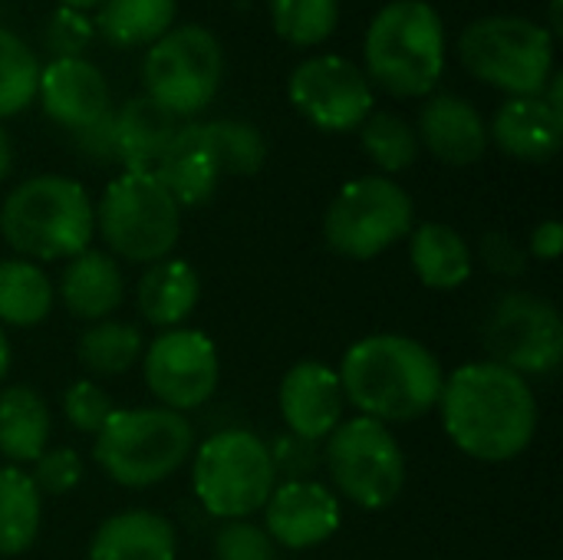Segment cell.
<instances>
[{"label":"cell","mask_w":563,"mask_h":560,"mask_svg":"<svg viewBox=\"0 0 563 560\" xmlns=\"http://www.w3.org/2000/svg\"><path fill=\"white\" fill-rule=\"evenodd\" d=\"M30 479L40 495H69L82 479V459L76 449H46L33 462Z\"/></svg>","instance_id":"cell-38"},{"label":"cell","mask_w":563,"mask_h":560,"mask_svg":"<svg viewBox=\"0 0 563 560\" xmlns=\"http://www.w3.org/2000/svg\"><path fill=\"white\" fill-rule=\"evenodd\" d=\"M40 63L36 53L7 26H0V119L23 112L36 99Z\"/></svg>","instance_id":"cell-33"},{"label":"cell","mask_w":563,"mask_h":560,"mask_svg":"<svg viewBox=\"0 0 563 560\" xmlns=\"http://www.w3.org/2000/svg\"><path fill=\"white\" fill-rule=\"evenodd\" d=\"M155 178L168 188L178 208H201L214 198L224 172L205 135V122L178 125L172 145L155 165Z\"/></svg>","instance_id":"cell-19"},{"label":"cell","mask_w":563,"mask_h":560,"mask_svg":"<svg viewBox=\"0 0 563 560\" xmlns=\"http://www.w3.org/2000/svg\"><path fill=\"white\" fill-rule=\"evenodd\" d=\"M551 36H558L563 33V17H561V0H551Z\"/></svg>","instance_id":"cell-45"},{"label":"cell","mask_w":563,"mask_h":560,"mask_svg":"<svg viewBox=\"0 0 563 560\" xmlns=\"http://www.w3.org/2000/svg\"><path fill=\"white\" fill-rule=\"evenodd\" d=\"M191 485L214 518L247 521L277 488V459L254 432L224 429L198 446Z\"/></svg>","instance_id":"cell-8"},{"label":"cell","mask_w":563,"mask_h":560,"mask_svg":"<svg viewBox=\"0 0 563 560\" xmlns=\"http://www.w3.org/2000/svg\"><path fill=\"white\" fill-rule=\"evenodd\" d=\"M346 403L383 426L416 422L439 406L445 373L435 353L402 333L356 340L336 370Z\"/></svg>","instance_id":"cell-2"},{"label":"cell","mask_w":563,"mask_h":560,"mask_svg":"<svg viewBox=\"0 0 563 560\" xmlns=\"http://www.w3.org/2000/svg\"><path fill=\"white\" fill-rule=\"evenodd\" d=\"M482 340L492 363L525 380L551 376L563 360V320L558 307L528 290H508L492 304Z\"/></svg>","instance_id":"cell-12"},{"label":"cell","mask_w":563,"mask_h":560,"mask_svg":"<svg viewBox=\"0 0 563 560\" xmlns=\"http://www.w3.org/2000/svg\"><path fill=\"white\" fill-rule=\"evenodd\" d=\"M214 560H277V545L251 521H228L214 535Z\"/></svg>","instance_id":"cell-37"},{"label":"cell","mask_w":563,"mask_h":560,"mask_svg":"<svg viewBox=\"0 0 563 560\" xmlns=\"http://www.w3.org/2000/svg\"><path fill=\"white\" fill-rule=\"evenodd\" d=\"M439 409L455 449L488 465L518 459L538 436L531 383L492 360L465 363L445 376Z\"/></svg>","instance_id":"cell-1"},{"label":"cell","mask_w":563,"mask_h":560,"mask_svg":"<svg viewBox=\"0 0 563 560\" xmlns=\"http://www.w3.org/2000/svg\"><path fill=\"white\" fill-rule=\"evenodd\" d=\"M36 96L43 112L69 132H79L109 112V83L86 56H63L40 66Z\"/></svg>","instance_id":"cell-17"},{"label":"cell","mask_w":563,"mask_h":560,"mask_svg":"<svg viewBox=\"0 0 563 560\" xmlns=\"http://www.w3.org/2000/svg\"><path fill=\"white\" fill-rule=\"evenodd\" d=\"M96 231L89 191L63 175L20 182L0 205V234L13 251L36 261H69L82 254Z\"/></svg>","instance_id":"cell-4"},{"label":"cell","mask_w":563,"mask_h":560,"mask_svg":"<svg viewBox=\"0 0 563 560\" xmlns=\"http://www.w3.org/2000/svg\"><path fill=\"white\" fill-rule=\"evenodd\" d=\"M360 142L369 162L383 172H406L419 158V135L416 129L396 112H369L360 125Z\"/></svg>","instance_id":"cell-31"},{"label":"cell","mask_w":563,"mask_h":560,"mask_svg":"<svg viewBox=\"0 0 563 560\" xmlns=\"http://www.w3.org/2000/svg\"><path fill=\"white\" fill-rule=\"evenodd\" d=\"M488 139L518 162H551L563 142V116L541 96H511L495 112Z\"/></svg>","instance_id":"cell-20"},{"label":"cell","mask_w":563,"mask_h":560,"mask_svg":"<svg viewBox=\"0 0 563 560\" xmlns=\"http://www.w3.org/2000/svg\"><path fill=\"white\" fill-rule=\"evenodd\" d=\"M49 442V409L30 386L0 389V455L7 462H36Z\"/></svg>","instance_id":"cell-26"},{"label":"cell","mask_w":563,"mask_h":560,"mask_svg":"<svg viewBox=\"0 0 563 560\" xmlns=\"http://www.w3.org/2000/svg\"><path fill=\"white\" fill-rule=\"evenodd\" d=\"M528 254H534V257H541V261H558L563 254L561 221H554V218L541 221V224L531 231V248H528Z\"/></svg>","instance_id":"cell-41"},{"label":"cell","mask_w":563,"mask_h":560,"mask_svg":"<svg viewBox=\"0 0 563 560\" xmlns=\"http://www.w3.org/2000/svg\"><path fill=\"white\" fill-rule=\"evenodd\" d=\"M416 135H419V145H426L439 162L459 165V168L475 165L492 142L482 112L455 92L429 96V102L422 106Z\"/></svg>","instance_id":"cell-18"},{"label":"cell","mask_w":563,"mask_h":560,"mask_svg":"<svg viewBox=\"0 0 563 560\" xmlns=\"http://www.w3.org/2000/svg\"><path fill=\"white\" fill-rule=\"evenodd\" d=\"M267 538L287 551H310L327 545L340 531V502L336 495L310 479L284 482L271 492L264 505Z\"/></svg>","instance_id":"cell-15"},{"label":"cell","mask_w":563,"mask_h":560,"mask_svg":"<svg viewBox=\"0 0 563 560\" xmlns=\"http://www.w3.org/2000/svg\"><path fill=\"white\" fill-rule=\"evenodd\" d=\"M478 257L498 277H521L528 271V251L505 231H485L478 238Z\"/></svg>","instance_id":"cell-39"},{"label":"cell","mask_w":563,"mask_h":560,"mask_svg":"<svg viewBox=\"0 0 563 560\" xmlns=\"http://www.w3.org/2000/svg\"><path fill=\"white\" fill-rule=\"evenodd\" d=\"M175 551L172 521L142 508L106 518L89 541V560H175Z\"/></svg>","instance_id":"cell-23"},{"label":"cell","mask_w":563,"mask_h":560,"mask_svg":"<svg viewBox=\"0 0 563 560\" xmlns=\"http://www.w3.org/2000/svg\"><path fill=\"white\" fill-rule=\"evenodd\" d=\"M106 0H59V7H69V10H79V13H86V10H99Z\"/></svg>","instance_id":"cell-44"},{"label":"cell","mask_w":563,"mask_h":560,"mask_svg":"<svg viewBox=\"0 0 563 560\" xmlns=\"http://www.w3.org/2000/svg\"><path fill=\"white\" fill-rule=\"evenodd\" d=\"M195 452V429L181 413L115 409L99 429L92 459L122 488H152L175 475Z\"/></svg>","instance_id":"cell-5"},{"label":"cell","mask_w":563,"mask_h":560,"mask_svg":"<svg viewBox=\"0 0 563 560\" xmlns=\"http://www.w3.org/2000/svg\"><path fill=\"white\" fill-rule=\"evenodd\" d=\"M53 284L33 261H0V327H36L53 310Z\"/></svg>","instance_id":"cell-29"},{"label":"cell","mask_w":563,"mask_h":560,"mask_svg":"<svg viewBox=\"0 0 563 560\" xmlns=\"http://www.w3.org/2000/svg\"><path fill=\"white\" fill-rule=\"evenodd\" d=\"M412 221L409 191L386 175H366L336 191L323 215V238L340 257L373 261L396 248L412 231Z\"/></svg>","instance_id":"cell-9"},{"label":"cell","mask_w":563,"mask_h":560,"mask_svg":"<svg viewBox=\"0 0 563 560\" xmlns=\"http://www.w3.org/2000/svg\"><path fill=\"white\" fill-rule=\"evenodd\" d=\"M175 0H106L96 10V30L106 43L132 50V46H152L162 40L175 23Z\"/></svg>","instance_id":"cell-27"},{"label":"cell","mask_w":563,"mask_h":560,"mask_svg":"<svg viewBox=\"0 0 563 560\" xmlns=\"http://www.w3.org/2000/svg\"><path fill=\"white\" fill-rule=\"evenodd\" d=\"M327 472L343 498L363 512L396 505L406 488V455L389 426L356 416L327 436Z\"/></svg>","instance_id":"cell-10"},{"label":"cell","mask_w":563,"mask_h":560,"mask_svg":"<svg viewBox=\"0 0 563 560\" xmlns=\"http://www.w3.org/2000/svg\"><path fill=\"white\" fill-rule=\"evenodd\" d=\"M112 413H115V406H112L109 393L92 380H76L63 393V416L82 436H99V429L109 422Z\"/></svg>","instance_id":"cell-35"},{"label":"cell","mask_w":563,"mask_h":560,"mask_svg":"<svg viewBox=\"0 0 563 560\" xmlns=\"http://www.w3.org/2000/svg\"><path fill=\"white\" fill-rule=\"evenodd\" d=\"M274 33L290 46H317L340 23V0H267Z\"/></svg>","instance_id":"cell-32"},{"label":"cell","mask_w":563,"mask_h":560,"mask_svg":"<svg viewBox=\"0 0 563 560\" xmlns=\"http://www.w3.org/2000/svg\"><path fill=\"white\" fill-rule=\"evenodd\" d=\"M142 376L162 409L172 413L198 409L214 396L221 380L218 347L201 330H185V327L165 330L145 347Z\"/></svg>","instance_id":"cell-14"},{"label":"cell","mask_w":563,"mask_h":560,"mask_svg":"<svg viewBox=\"0 0 563 560\" xmlns=\"http://www.w3.org/2000/svg\"><path fill=\"white\" fill-rule=\"evenodd\" d=\"M280 416L297 439L320 442L343 422V386L336 370L317 360L294 363L280 380Z\"/></svg>","instance_id":"cell-16"},{"label":"cell","mask_w":563,"mask_h":560,"mask_svg":"<svg viewBox=\"0 0 563 560\" xmlns=\"http://www.w3.org/2000/svg\"><path fill=\"white\" fill-rule=\"evenodd\" d=\"M201 300V277L181 257H162L135 284V307L152 327H181Z\"/></svg>","instance_id":"cell-24"},{"label":"cell","mask_w":563,"mask_h":560,"mask_svg":"<svg viewBox=\"0 0 563 560\" xmlns=\"http://www.w3.org/2000/svg\"><path fill=\"white\" fill-rule=\"evenodd\" d=\"M43 521V502L26 472L0 465V558H16L33 548Z\"/></svg>","instance_id":"cell-28"},{"label":"cell","mask_w":563,"mask_h":560,"mask_svg":"<svg viewBox=\"0 0 563 560\" xmlns=\"http://www.w3.org/2000/svg\"><path fill=\"white\" fill-rule=\"evenodd\" d=\"M112 129L115 158L125 165V172H155L178 132V119L152 96H132L119 106V112H112Z\"/></svg>","instance_id":"cell-22"},{"label":"cell","mask_w":563,"mask_h":560,"mask_svg":"<svg viewBox=\"0 0 563 560\" xmlns=\"http://www.w3.org/2000/svg\"><path fill=\"white\" fill-rule=\"evenodd\" d=\"M59 297L76 320H109L125 297V281L115 257L92 248L69 257L59 277Z\"/></svg>","instance_id":"cell-21"},{"label":"cell","mask_w":563,"mask_h":560,"mask_svg":"<svg viewBox=\"0 0 563 560\" xmlns=\"http://www.w3.org/2000/svg\"><path fill=\"white\" fill-rule=\"evenodd\" d=\"M294 109L323 132H353L373 112V83L366 73L336 53L310 56L287 79Z\"/></svg>","instance_id":"cell-13"},{"label":"cell","mask_w":563,"mask_h":560,"mask_svg":"<svg viewBox=\"0 0 563 560\" xmlns=\"http://www.w3.org/2000/svg\"><path fill=\"white\" fill-rule=\"evenodd\" d=\"M76 142H79L82 155H89V158H96V162H109V158H115V129H112V109H109V112H106L99 122H92V125L79 129V132H76Z\"/></svg>","instance_id":"cell-40"},{"label":"cell","mask_w":563,"mask_h":560,"mask_svg":"<svg viewBox=\"0 0 563 560\" xmlns=\"http://www.w3.org/2000/svg\"><path fill=\"white\" fill-rule=\"evenodd\" d=\"M92 36H96L92 20L79 10H69V7H56L46 20V30H43V43L53 53V59L82 56V50L92 43Z\"/></svg>","instance_id":"cell-36"},{"label":"cell","mask_w":563,"mask_h":560,"mask_svg":"<svg viewBox=\"0 0 563 560\" xmlns=\"http://www.w3.org/2000/svg\"><path fill=\"white\" fill-rule=\"evenodd\" d=\"M7 370H10V340H7V333H3V327H0V383H3V376H7Z\"/></svg>","instance_id":"cell-43"},{"label":"cell","mask_w":563,"mask_h":560,"mask_svg":"<svg viewBox=\"0 0 563 560\" xmlns=\"http://www.w3.org/2000/svg\"><path fill=\"white\" fill-rule=\"evenodd\" d=\"M10 168H13V145H10V135H7V129L0 125V182L10 175Z\"/></svg>","instance_id":"cell-42"},{"label":"cell","mask_w":563,"mask_h":560,"mask_svg":"<svg viewBox=\"0 0 563 560\" xmlns=\"http://www.w3.org/2000/svg\"><path fill=\"white\" fill-rule=\"evenodd\" d=\"M205 135L224 175H254L264 168L267 145L257 125L241 119H218V122H205Z\"/></svg>","instance_id":"cell-34"},{"label":"cell","mask_w":563,"mask_h":560,"mask_svg":"<svg viewBox=\"0 0 563 560\" xmlns=\"http://www.w3.org/2000/svg\"><path fill=\"white\" fill-rule=\"evenodd\" d=\"M96 228L115 257L155 264L168 257L181 238V208L155 172H122L102 191Z\"/></svg>","instance_id":"cell-7"},{"label":"cell","mask_w":563,"mask_h":560,"mask_svg":"<svg viewBox=\"0 0 563 560\" xmlns=\"http://www.w3.org/2000/svg\"><path fill=\"white\" fill-rule=\"evenodd\" d=\"M142 333L122 320H99L79 333L76 356L92 376H122L142 360Z\"/></svg>","instance_id":"cell-30"},{"label":"cell","mask_w":563,"mask_h":560,"mask_svg":"<svg viewBox=\"0 0 563 560\" xmlns=\"http://www.w3.org/2000/svg\"><path fill=\"white\" fill-rule=\"evenodd\" d=\"M224 53L211 30L198 23L172 26L142 59L145 96L165 106L175 119L201 112L221 86Z\"/></svg>","instance_id":"cell-11"},{"label":"cell","mask_w":563,"mask_h":560,"mask_svg":"<svg viewBox=\"0 0 563 560\" xmlns=\"http://www.w3.org/2000/svg\"><path fill=\"white\" fill-rule=\"evenodd\" d=\"M363 56L366 79L389 96H432L445 69V23L426 0H393L369 20Z\"/></svg>","instance_id":"cell-3"},{"label":"cell","mask_w":563,"mask_h":560,"mask_svg":"<svg viewBox=\"0 0 563 560\" xmlns=\"http://www.w3.org/2000/svg\"><path fill=\"white\" fill-rule=\"evenodd\" d=\"M409 264L429 290H455L472 277L468 241L442 221H426L409 238Z\"/></svg>","instance_id":"cell-25"},{"label":"cell","mask_w":563,"mask_h":560,"mask_svg":"<svg viewBox=\"0 0 563 560\" xmlns=\"http://www.w3.org/2000/svg\"><path fill=\"white\" fill-rule=\"evenodd\" d=\"M459 59L475 79L501 92L541 96L554 73V36L528 17L495 13L462 30Z\"/></svg>","instance_id":"cell-6"}]
</instances>
